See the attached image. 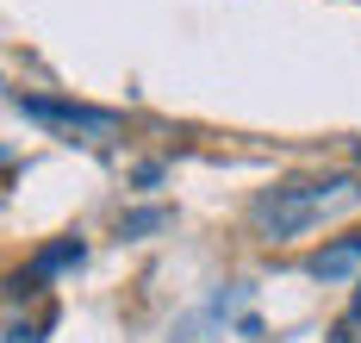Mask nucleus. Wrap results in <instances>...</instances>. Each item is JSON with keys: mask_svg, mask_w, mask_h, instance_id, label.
<instances>
[{"mask_svg": "<svg viewBox=\"0 0 361 343\" xmlns=\"http://www.w3.org/2000/svg\"><path fill=\"white\" fill-rule=\"evenodd\" d=\"M355 268H361V231H349V237H336V243H324V250H312L305 275L324 281V287H336V281H349Z\"/></svg>", "mask_w": 361, "mask_h": 343, "instance_id": "3", "label": "nucleus"}, {"mask_svg": "<svg viewBox=\"0 0 361 343\" xmlns=\"http://www.w3.org/2000/svg\"><path fill=\"white\" fill-rule=\"evenodd\" d=\"M336 343H349V337H343V331H336Z\"/></svg>", "mask_w": 361, "mask_h": 343, "instance_id": "9", "label": "nucleus"}, {"mask_svg": "<svg viewBox=\"0 0 361 343\" xmlns=\"http://www.w3.org/2000/svg\"><path fill=\"white\" fill-rule=\"evenodd\" d=\"M343 325H361V294H355V306H349V318H343Z\"/></svg>", "mask_w": 361, "mask_h": 343, "instance_id": "7", "label": "nucleus"}, {"mask_svg": "<svg viewBox=\"0 0 361 343\" xmlns=\"http://www.w3.org/2000/svg\"><path fill=\"white\" fill-rule=\"evenodd\" d=\"M162 225H169V212H162V206H149V212H125V219H118L125 237H144V231H162Z\"/></svg>", "mask_w": 361, "mask_h": 343, "instance_id": "5", "label": "nucleus"}, {"mask_svg": "<svg viewBox=\"0 0 361 343\" xmlns=\"http://www.w3.org/2000/svg\"><path fill=\"white\" fill-rule=\"evenodd\" d=\"M25 119H37V125H50V131H69V138H81V144H112V138H125V119L118 113H100V107H69V100H32V94H19L13 100Z\"/></svg>", "mask_w": 361, "mask_h": 343, "instance_id": "2", "label": "nucleus"}, {"mask_svg": "<svg viewBox=\"0 0 361 343\" xmlns=\"http://www.w3.org/2000/svg\"><path fill=\"white\" fill-rule=\"evenodd\" d=\"M44 325H19V312H6V343H37Z\"/></svg>", "mask_w": 361, "mask_h": 343, "instance_id": "6", "label": "nucleus"}, {"mask_svg": "<svg viewBox=\"0 0 361 343\" xmlns=\"http://www.w3.org/2000/svg\"><path fill=\"white\" fill-rule=\"evenodd\" d=\"M343 337H349V343H361V325H343Z\"/></svg>", "mask_w": 361, "mask_h": 343, "instance_id": "8", "label": "nucleus"}, {"mask_svg": "<svg viewBox=\"0 0 361 343\" xmlns=\"http://www.w3.org/2000/svg\"><path fill=\"white\" fill-rule=\"evenodd\" d=\"M81 256H87V250H81V237H63V243H50L44 256H32V268H25V281H32L37 294H44V281H56L63 268H81Z\"/></svg>", "mask_w": 361, "mask_h": 343, "instance_id": "4", "label": "nucleus"}, {"mask_svg": "<svg viewBox=\"0 0 361 343\" xmlns=\"http://www.w3.org/2000/svg\"><path fill=\"white\" fill-rule=\"evenodd\" d=\"M349 212H361V175H293L250 200V231L262 243H299Z\"/></svg>", "mask_w": 361, "mask_h": 343, "instance_id": "1", "label": "nucleus"}]
</instances>
